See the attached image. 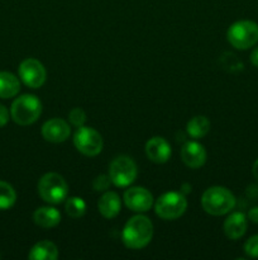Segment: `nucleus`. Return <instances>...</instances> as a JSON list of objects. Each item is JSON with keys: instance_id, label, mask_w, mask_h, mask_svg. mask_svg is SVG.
Here are the masks:
<instances>
[{"instance_id": "obj_23", "label": "nucleus", "mask_w": 258, "mask_h": 260, "mask_svg": "<svg viewBox=\"0 0 258 260\" xmlns=\"http://www.w3.org/2000/svg\"><path fill=\"white\" fill-rule=\"evenodd\" d=\"M111 179L109 175L105 174H100L94 179L93 182V188L96 190V192H104V190L109 189L110 187Z\"/></svg>"}, {"instance_id": "obj_26", "label": "nucleus", "mask_w": 258, "mask_h": 260, "mask_svg": "<svg viewBox=\"0 0 258 260\" xmlns=\"http://www.w3.org/2000/svg\"><path fill=\"white\" fill-rule=\"evenodd\" d=\"M248 220L252 221L253 223H258V206L250 208L248 212Z\"/></svg>"}, {"instance_id": "obj_13", "label": "nucleus", "mask_w": 258, "mask_h": 260, "mask_svg": "<svg viewBox=\"0 0 258 260\" xmlns=\"http://www.w3.org/2000/svg\"><path fill=\"white\" fill-rule=\"evenodd\" d=\"M172 154L171 145L163 137H152L146 144V155L152 162L164 164L169 160Z\"/></svg>"}, {"instance_id": "obj_7", "label": "nucleus", "mask_w": 258, "mask_h": 260, "mask_svg": "<svg viewBox=\"0 0 258 260\" xmlns=\"http://www.w3.org/2000/svg\"><path fill=\"white\" fill-rule=\"evenodd\" d=\"M138 169L132 157L126 155H119L111 160L109 165V177L111 183L116 187H128L136 180Z\"/></svg>"}, {"instance_id": "obj_27", "label": "nucleus", "mask_w": 258, "mask_h": 260, "mask_svg": "<svg viewBox=\"0 0 258 260\" xmlns=\"http://www.w3.org/2000/svg\"><path fill=\"white\" fill-rule=\"evenodd\" d=\"M250 62H252L253 66L258 68V47L254 48L250 53Z\"/></svg>"}, {"instance_id": "obj_10", "label": "nucleus", "mask_w": 258, "mask_h": 260, "mask_svg": "<svg viewBox=\"0 0 258 260\" xmlns=\"http://www.w3.org/2000/svg\"><path fill=\"white\" fill-rule=\"evenodd\" d=\"M124 203L134 212H147L153 206V196L143 187H132L124 193Z\"/></svg>"}, {"instance_id": "obj_2", "label": "nucleus", "mask_w": 258, "mask_h": 260, "mask_svg": "<svg viewBox=\"0 0 258 260\" xmlns=\"http://www.w3.org/2000/svg\"><path fill=\"white\" fill-rule=\"evenodd\" d=\"M234 194L228 188L215 185L202 193L201 206L206 213L211 216H223L229 213L235 207Z\"/></svg>"}, {"instance_id": "obj_12", "label": "nucleus", "mask_w": 258, "mask_h": 260, "mask_svg": "<svg viewBox=\"0 0 258 260\" xmlns=\"http://www.w3.org/2000/svg\"><path fill=\"white\" fill-rule=\"evenodd\" d=\"M206 150L196 141H187L181 149V159L190 169H199L206 161Z\"/></svg>"}, {"instance_id": "obj_8", "label": "nucleus", "mask_w": 258, "mask_h": 260, "mask_svg": "<svg viewBox=\"0 0 258 260\" xmlns=\"http://www.w3.org/2000/svg\"><path fill=\"white\" fill-rule=\"evenodd\" d=\"M73 145L78 152L89 157L96 156L103 150V137L93 127H77L73 135Z\"/></svg>"}, {"instance_id": "obj_1", "label": "nucleus", "mask_w": 258, "mask_h": 260, "mask_svg": "<svg viewBox=\"0 0 258 260\" xmlns=\"http://www.w3.org/2000/svg\"><path fill=\"white\" fill-rule=\"evenodd\" d=\"M153 238V223L143 215L133 216L125 223L121 233V240L129 249H143Z\"/></svg>"}, {"instance_id": "obj_14", "label": "nucleus", "mask_w": 258, "mask_h": 260, "mask_svg": "<svg viewBox=\"0 0 258 260\" xmlns=\"http://www.w3.org/2000/svg\"><path fill=\"white\" fill-rule=\"evenodd\" d=\"M248 228V220L244 213L234 212L224 221V234L230 240H238L245 234Z\"/></svg>"}, {"instance_id": "obj_15", "label": "nucleus", "mask_w": 258, "mask_h": 260, "mask_svg": "<svg viewBox=\"0 0 258 260\" xmlns=\"http://www.w3.org/2000/svg\"><path fill=\"white\" fill-rule=\"evenodd\" d=\"M120 197H119L118 193L111 192V190H108V192L104 193L98 202L99 212H100V215L103 217L108 218V220L116 217L119 215V212H120Z\"/></svg>"}, {"instance_id": "obj_3", "label": "nucleus", "mask_w": 258, "mask_h": 260, "mask_svg": "<svg viewBox=\"0 0 258 260\" xmlns=\"http://www.w3.org/2000/svg\"><path fill=\"white\" fill-rule=\"evenodd\" d=\"M42 113V103L33 94L20 95L10 107V116L19 126H29L34 123Z\"/></svg>"}, {"instance_id": "obj_18", "label": "nucleus", "mask_w": 258, "mask_h": 260, "mask_svg": "<svg viewBox=\"0 0 258 260\" xmlns=\"http://www.w3.org/2000/svg\"><path fill=\"white\" fill-rule=\"evenodd\" d=\"M20 90V83L17 76L8 71L0 73V98L9 99L17 95Z\"/></svg>"}, {"instance_id": "obj_25", "label": "nucleus", "mask_w": 258, "mask_h": 260, "mask_svg": "<svg viewBox=\"0 0 258 260\" xmlns=\"http://www.w3.org/2000/svg\"><path fill=\"white\" fill-rule=\"evenodd\" d=\"M9 121V112L3 104H0V127L5 126Z\"/></svg>"}, {"instance_id": "obj_9", "label": "nucleus", "mask_w": 258, "mask_h": 260, "mask_svg": "<svg viewBox=\"0 0 258 260\" xmlns=\"http://www.w3.org/2000/svg\"><path fill=\"white\" fill-rule=\"evenodd\" d=\"M19 78L23 83L32 89H38L46 83L47 71L37 58H25L19 65Z\"/></svg>"}, {"instance_id": "obj_17", "label": "nucleus", "mask_w": 258, "mask_h": 260, "mask_svg": "<svg viewBox=\"0 0 258 260\" xmlns=\"http://www.w3.org/2000/svg\"><path fill=\"white\" fill-rule=\"evenodd\" d=\"M28 258L30 260H56L58 258V249L52 241H39L30 249Z\"/></svg>"}, {"instance_id": "obj_6", "label": "nucleus", "mask_w": 258, "mask_h": 260, "mask_svg": "<svg viewBox=\"0 0 258 260\" xmlns=\"http://www.w3.org/2000/svg\"><path fill=\"white\" fill-rule=\"evenodd\" d=\"M187 210V200L181 192L163 193L154 205V211L162 220L172 221L180 218Z\"/></svg>"}, {"instance_id": "obj_28", "label": "nucleus", "mask_w": 258, "mask_h": 260, "mask_svg": "<svg viewBox=\"0 0 258 260\" xmlns=\"http://www.w3.org/2000/svg\"><path fill=\"white\" fill-rule=\"evenodd\" d=\"M252 173H253V175H254V178H255V179L258 180V159L255 160V161H254V164H253V168H252Z\"/></svg>"}, {"instance_id": "obj_19", "label": "nucleus", "mask_w": 258, "mask_h": 260, "mask_svg": "<svg viewBox=\"0 0 258 260\" xmlns=\"http://www.w3.org/2000/svg\"><path fill=\"white\" fill-rule=\"evenodd\" d=\"M186 131L192 139H202L210 131V122L205 116H196L187 122Z\"/></svg>"}, {"instance_id": "obj_20", "label": "nucleus", "mask_w": 258, "mask_h": 260, "mask_svg": "<svg viewBox=\"0 0 258 260\" xmlns=\"http://www.w3.org/2000/svg\"><path fill=\"white\" fill-rule=\"evenodd\" d=\"M17 201V193L14 188L7 182L0 180V211L12 208Z\"/></svg>"}, {"instance_id": "obj_4", "label": "nucleus", "mask_w": 258, "mask_h": 260, "mask_svg": "<svg viewBox=\"0 0 258 260\" xmlns=\"http://www.w3.org/2000/svg\"><path fill=\"white\" fill-rule=\"evenodd\" d=\"M37 189L40 198L51 205L62 203L68 194L67 182L57 173H47L43 175L38 182Z\"/></svg>"}, {"instance_id": "obj_22", "label": "nucleus", "mask_w": 258, "mask_h": 260, "mask_svg": "<svg viewBox=\"0 0 258 260\" xmlns=\"http://www.w3.org/2000/svg\"><path fill=\"white\" fill-rule=\"evenodd\" d=\"M68 119H70L71 124L75 127H81L85 124L86 122V113L82 108H73L68 114Z\"/></svg>"}, {"instance_id": "obj_16", "label": "nucleus", "mask_w": 258, "mask_h": 260, "mask_svg": "<svg viewBox=\"0 0 258 260\" xmlns=\"http://www.w3.org/2000/svg\"><path fill=\"white\" fill-rule=\"evenodd\" d=\"M33 221L42 229H52L61 222V213L55 207H40L33 213Z\"/></svg>"}, {"instance_id": "obj_5", "label": "nucleus", "mask_w": 258, "mask_h": 260, "mask_svg": "<svg viewBox=\"0 0 258 260\" xmlns=\"http://www.w3.org/2000/svg\"><path fill=\"white\" fill-rule=\"evenodd\" d=\"M227 38L237 50H248L258 42V24L252 20H238L229 27Z\"/></svg>"}, {"instance_id": "obj_11", "label": "nucleus", "mask_w": 258, "mask_h": 260, "mask_svg": "<svg viewBox=\"0 0 258 260\" xmlns=\"http://www.w3.org/2000/svg\"><path fill=\"white\" fill-rule=\"evenodd\" d=\"M71 134L70 126L61 118H52L45 122L42 126V136L46 141L52 144H61L66 141Z\"/></svg>"}, {"instance_id": "obj_21", "label": "nucleus", "mask_w": 258, "mask_h": 260, "mask_svg": "<svg viewBox=\"0 0 258 260\" xmlns=\"http://www.w3.org/2000/svg\"><path fill=\"white\" fill-rule=\"evenodd\" d=\"M65 210L71 218H80L85 215L86 203L81 197L66 198Z\"/></svg>"}, {"instance_id": "obj_24", "label": "nucleus", "mask_w": 258, "mask_h": 260, "mask_svg": "<svg viewBox=\"0 0 258 260\" xmlns=\"http://www.w3.org/2000/svg\"><path fill=\"white\" fill-rule=\"evenodd\" d=\"M244 253L250 258H258V235L248 239L244 244Z\"/></svg>"}]
</instances>
